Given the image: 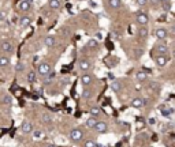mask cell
<instances>
[{
	"mask_svg": "<svg viewBox=\"0 0 175 147\" xmlns=\"http://www.w3.org/2000/svg\"><path fill=\"white\" fill-rule=\"evenodd\" d=\"M21 131H22V134H30L33 131L32 123H29V121H23L22 125H21Z\"/></svg>",
	"mask_w": 175,
	"mask_h": 147,
	"instance_id": "cell-12",
	"label": "cell"
},
{
	"mask_svg": "<svg viewBox=\"0 0 175 147\" xmlns=\"http://www.w3.org/2000/svg\"><path fill=\"white\" fill-rule=\"evenodd\" d=\"M97 147H105V146H103V144H97Z\"/></svg>",
	"mask_w": 175,
	"mask_h": 147,
	"instance_id": "cell-38",
	"label": "cell"
},
{
	"mask_svg": "<svg viewBox=\"0 0 175 147\" xmlns=\"http://www.w3.org/2000/svg\"><path fill=\"white\" fill-rule=\"evenodd\" d=\"M19 25H21L22 27L30 26V25H32V18H30V16H26V15L21 16V19H19Z\"/></svg>",
	"mask_w": 175,
	"mask_h": 147,
	"instance_id": "cell-15",
	"label": "cell"
},
{
	"mask_svg": "<svg viewBox=\"0 0 175 147\" xmlns=\"http://www.w3.org/2000/svg\"><path fill=\"white\" fill-rule=\"evenodd\" d=\"M34 79H36V74L32 71V72H29V75H27V80L32 83V82H34Z\"/></svg>",
	"mask_w": 175,
	"mask_h": 147,
	"instance_id": "cell-32",
	"label": "cell"
},
{
	"mask_svg": "<svg viewBox=\"0 0 175 147\" xmlns=\"http://www.w3.org/2000/svg\"><path fill=\"white\" fill-rule=\"evenodd\" d=\"M136 19H137V23L141 25V26H146L149 23V16L148 14H145L144 11H138L136 14Z\"/></svg>",
	"mask_w": 175,
	"mask_h": 147,
	"instance_id": "cell-3",
	"label": "cell"
},
{
	"mask_svg": "<svg viewBox=\"0 0 175 147\" xmlns=\"http://www.w3.org/2000/svg\"><path fill=\"white\" fill-rule=\"evenodd\" d=\"M90 116H93V117H98V116L101 115V109L97 108V106H93V108H90Z\"/></svg>",
	"mask_w": 175,
	"mask_h": 147,
	"instance_id": "cell-23",
	"label": "cell"
},
{
	"mask_svg": "<svg viewBox=\"0 0 175 147\" xmlns=\"http://www.w3.org/2000/svg\"><path fill=\"white\" fill-rule=\"evenodd\" d=\"M41 120H42V123H45V124H51V123H52V117H51V115H49V113H47V112L41 116Z\"/></svg>",
	"mask_w": 175,
	"mask_h": 147,
	"instance_id": "cell-24",
	"label": "cell"
},
{
	"mask_svg": "<svg viewBox=\"0 0 175 147\" xmlns=\"http://www.w3.org/2000/svg\"><path fill=\"white\" fill-rule=\"evenodd\" d=\"M93 93L90 90H88V88H85V90L82 91V98H85V100H89V98H92Z\"/></svg>",
	"mask_w": 175,
	"mask_h": 147,
	"instance_id": "cell-28",
	"label": "cell"
},
{
	"mask_svg": "<svg viewBox=\"0 0 175 147\" xmlns=\"http://www.w3.org/2000/svg\"><path fill=\"white\" fill-rule=\"evenodd\" d=\"M108 6H110V8H114V10H118L122 7V0H107Z\"/></svg>",
	"mask_w": 175,
	"mask_h": 147,
	"instance_id": "cell-16",
	"label": "cell"
},
{
	"mask_svg": "<svg viewBox=\"0 0 175 147\" xmlns=\"http://www.w3.org/2000/svg\"><path fill=\"white\" fill-rule=\"evenodd\" d=\"M23 70H25V64H23V63H18V64L15 65V71H17V72H22Z\"/></svg>",
	"mask_w": 175,
	"mask_h": 147,
	"instance_id": "cell-30",
	"label": "cell"
},
{
	"mask_svg": "<svg viewBox=\"0 0 175 147\" xmlns=\"http://www.w3.org/2000/svg\"><path fill=\"white\" fill-rule=\"evenodd\" d=\"M44 45H45L47 48L55 46V45H56V38H55V35H52V34L47 35V37L44 38Z\"/></svg>",
	"mask_w": 175,
	"mask_h": 147,
	"instance_id": "cell-10",
	"label": "cell"
},
{
	"mask_svg": "<svg viewBox=\"0 0 175 147\" xmlns=\"http://www.w3.org/2000/svg\"><path fill=\"white\" fill-rule=\"evenodd\" d=\"M2 102H3L4 105H11V102H12L11 95H4L3 100H2Z\"/></svg>",
	"mask_w": 175,
	"mask_h": 147,
	"instance_id": "cell-29",
	"label": "cell"
},
{
	"mask_svg": "<svg viewBox=\"0 0 175 147\" xmlns=\"http://www.w3.org/2000/svg\"><path fill=\"white\" fill-rule=\"evenodd\" d=\"M83 147H97V143H96L93 139H88V140H85V143H83Z\"/></svg>",
	"mask_w": 175,
	"mask_h": 147,
	"instance_id": "cell-27",
	"label": "cell"
},
{
	"mask_svg": "<svg viewBox=\"0 0 175 147\" xmlns=\"http://www.w3.org/2000/svg\"><path fill=\"white\" fill-rule=\"evenodd\" d=\"M48 6L51 10H59L62 7V3L60 0H48Z\"/></svg>",
	"mask_w": 175,
	"mask_h": 147,
	"instance_id": "cell-17",
	"label": "cell"
},
{
	"mask_svg": "<svg viewBox=\"0 0 175 147\" xmlns=\"http://www.w3.org/2000/svg\"><path fill=\"white\" fill-rule=\"evenodd\" d=\"M136 3L138 7H145L148 4V0H136Z\"/></svg>",
	"mask_w": 175,
	"mask_h": 147,
	"instance_id": "cell-31",
	"label": "cell"
},
{
	"mask_svg": "<svg viewBox=\"0 0 175 147\" xmlns=\"http://www.w3.org/2000/svg\"><path fill=\"white\" fill-rule=\"evenodd\" d=\"M7 18V14L4 11H0V22H4Z\"/></svg>",
	"mask_w": 175,
	"mask_h": 147,
	"instance_id": "cell-33",
	"label": "cell"
},
{
	"mask_svg": "<svg viewBox=\"0 0 175 147\" xmlns=\"http://www.w3.org/2000/svg\"><path fill=\"white\" fill-rule=\"evenodd\" d=\"M33 135H34V138H40V136H41V131H34Z\"/></svg>",
	"mask_w": 175,
	"mask_h": 147,
	"instance_id": "cell-34",
	"label": "cell"
},
{
	"mask_svg": "<svg viewBox=\"0 0 175 147\" xmlns=\"http://www.w3.org/2000/svg\"><path fill=\"white\" fill-rule=\"evenodd\" d=\"M78 68H80L81 71H83V72H88V71L92 68V63L88 59H81L80 62H78Z\"/></svg>",
	"mask_w": 175,
	"mask_h": 147,
	"instance_id": "cell-6",
	"label": "cell"
},
{
	"mask_svg": "<svg viewBox=\"0 0 175 147\" xmlns=\"http://www.w3.org/2000/svg\"><path fill=\"white\" fill-rule=\"evenodd\" d=\"M161 3H166V2H171V0H160Z\"/></svg>",
	"mask_w": 175,
	"mask_h": 147,
	"instance_id": "cell-37",
	"label": "cell"
},
{
	"mask_svg": "<svg viewBox=\"0 0 175 147\" xmlns=\"http://www.w3.org/2000/svg\"><path fill=\"white\" fill-rule=\"evenodd\" d=\"M171 32H172V33H174V34H175V25H174V26L171 27Z\"/></svg>",
	"mask_w": 175,
	"mask_h": 147,
	"instance_id": "cell-35",
	"label": "cell"
},
{
	"mask_svg": "<svg viewBox=\"0 0 175 147\" xmlns=\"http://www.w3.org/2000/svg\"><path fill=\"white\" fill-rule=\"evenodd\" d=\"M55 76H56V74L55 72H51L49 75H47V76H45V80H44V85H49V83L54 80Z\"/></svg>",
	"mask_w": 175,
	"mask_h": 147,
	"instance_id": "cell-26",
	"label": "cell"
},
{
	"mask_svg": "<svg viewBox=\"0 0 175 147\" xmlns=\"http://www.w3.org/2000/svg\"><path fill=\"white\" fill-rule=\"evenodd\" d=\"M95 130L97 131L98 134H105V132H107V130H108V125H107L105 121H98V123L96 124Z\"/></svg>",
	"mask_w": 175,
	"mask_h": 147,
	"instance_id": "cell-11",
	"label": "cell"
},
{
	"mask_svg": "<svg viewBox=\"0 0 175 147\" xmlns=\"http://www.w3.org/2000/svg\"><path fill=\"white\" fill-rule=\"evenodd\" d=\"M155 50H156L157 55H167V53H168V46H167L166 44L157 42L156 46H155Z\"/></svg>",
	"mask_w": 175,
	"mask_h": 147,
	"instance_id": "cell-8",
	"label": "cell"
},
{
	"mask_svg": "<svg viewBox=\"0 0 175 147\" xmlns=\"http://www.w3.org/2000/svg\"><path fill=\"white\" fill-rule=\"evenodd\" d=\"M81 83H82V86L88 87V86H90L93 83V76L90 74H83L82 76H81Z\"/></svg>",
	"mask_w": 175,
	"mask_h": 147,
	"instance_id": "cell-9",
	"label": "cell"
},
{
	"mask_svg": "<svg viewBox=\"0 0 175 147\" xmlns=\"http://www.w3.org/2000/svg\"><path fill=\"white\" fill-rule=\"evenodd\" d=\"M51 72H52V67H51L49 63L42 62V63H40L39 67H37V74H39L40 76H42V78H45L47 75H49Z\"/></svg>",
	"mask_w": 175,
	"mask_h": 147,
	"instance_id": "cell-1",
	"label": "cell"
},
{
	"mask_svg": "<svg viewBox=\"0 0 175 147\" xmlns=\"http://www.w3.org/2000/svg\"><path fill=\"white\" fill-rule=\"evenodd\" d=\"M111 90L115 91V93H119V91L122 90V83L119 82V80H114V82L111 83Z\"/></svg>",
	"mask_w": 175,
	"mask_h": 147,
	"instance_id": "cell-20",
	"label": "cell"
},
{
	"mask_svg": "<svg viewBox=\"0 0 175 147\" xmlns=\"http://www.w3.org/2000/svg\"><path fill=\"white\" fill-rule=\"evenodd\" d=\"M32 8V2H29V0H22L21 3H19V10L23 12L29 11V10Z\"/></svg>",
	"mask_w": 175,
	"mask_h": 147,
	"instance_id": "cell-14",
	"label": "cell"
},
{
	"mask_svg": "<svg viewBox=\"0 0 175 147\" xmlns=\"http://www.w3.org/2000/svg\"><path fill=\"white\" fill-rule=\"evenodd\" d=\"M146 104V100H142V98H133L131 100V106L133 108H141V106H144Z\"/></svg>",
	"mask_w": 175,
	"mask_h": 147,
	"instance_id": "cell-13",
	"label": "cell"
},
{
	"mask_svg": "<svg viewBox=\"0 0 175 147\" xmlns=\"http://www.w3.org/2000/svg\"><path fill=\"white\" fill-rule=\"evenodd\" d=\"M10 65V59L7 56H0V68L8 67Z\"/></svg>",
	"mask_w": 175,
	"mask_h": 147,
	"instance_id": "cell-22",
	"label": "cell"
},
{
	"mask_svg": "<svg viewBox=\"0 0 175 147\" xmlns=\"http://www.w3.org/2000/svg\"><path fill=\"white\" fill-rule=\"evenodd\" d=\"M0 49L7 55H11V53H14V45L11 41H2L0 42Z\"/></svg>",
	"mask_w": 175,
	"mask_h": 147,
	"instance_id": "cell-4",
	"label": "cell"
},
{
	"mask_svg": "<svg viewBox=\"0 0 175 147\" xmlns=\"http://www.w3.org/2000/svg\"><path fill=\"white\" fill-rule=\"evenodd\" d=\"M98 123V120H97V117H93V116H90L88 120H86V123H85V125L88 127V128H95L96 127V124Z\"/></svg>",
	"mask_w": 175,
	"mask_h": 147,
	"instance_id": "cell-18",
	"label": "cell"
},
{
	"mask_svg": "<svg viewBox=\"0 0 175 147\" xmlns=\"http://www.w3.org/2000/svg\"><path fill=\"white\" fill-rule=\"evenodd\" d=\"M86 46L89 48V49H96V48L98 46V42L96 41V40H89L88 44H86Z\"/></svg>",
	"mask_w": 175,
	"mask_h": 147,
	"instance_id": "cell-25",
	"label": "cell"
},
{
	"mask_svg": "<svg viewBox=\"0 0 175 147\" xmlns=\"http://www.w3.org/2000/svg\"><path fill=\"white\" fill-rule=\"evenodd\" d=\"M136 79L138 80V82H145V80L148 79V74H146L145 71H138V72L136 74Z\"/></svg>",
	"mask_w": 175,
	"mask_h": 147,
	"instance_id": "cell-19",
	"label": "cell"
},
{
	"mask_svg": "<svg viewBox=\"0 0 175 147\" xmlns=\"http://www.w3.org/2000/svg\"><path fill=\"white\" fill-rule=\"evenodd\" d=\"M148 34H149V30H148V27H146V26H141L138 29V35H139V37L145 38V37H148Z\"/></svg>",
	"mask_w": 175,
	"mask_h": 147,
	"instance_id": "cell-21",
	"label": "cell"
},
{
	"mask_svg": "<svg viewBox=\"0 0 175 147\" xmlns=\"http://www.w3.org/2000/svg\"><path fill=\"white\" fill-rule=\"evenodd\" d=\"M82 138H83V131L81 130V128H74V130H71V132H70V139H71L74 143L81 142Z\"/></svg>",
	"mask_w": 175,
	"mask_h": 147,
	"instance_id": "cell-2",
	"label": "cell"
},
{
	"mask_svg": "<svg viewBox=\"0 0 175 147\" xmlns=\"http://www.w3.org/2000/svg\"><path fill=\"white\" fill-rule=\"evenodd\" d=\"M155 35H156V38L159 40V41H164V40L168 37V30L163 29V27H160V29H156V32H155Z\"/></svg>",
	"mask_w": 175,
	"mask_h": 147,
	"instance_id": "cell-7",
	"label": "cell"
},
{
	"mask_svg": "<svg viewBox=\"0 0 175 147\" xmlns=\"http://www.w3.org/2000/svg\"><path fill=\"white\" fill-rule=\"evenodd\" d=\"M47 147H58V146H56V144H48Z\"/></svg>",
	"mask_w": 175,
	"mask_h": 147,
	"instance_id": "cell-36",
	"label": "cell"
},
{
	"mask_svg": "<svg viewBox=\"0 0 175 147\" xmlns=\"http://www.w3.org/2000/svg\"><path fill=\"white\" fill-rule=\"evenodd\" d=\"M155 63H156V65L159 68L166 67L167 63H168V56H167V55H157V56L155 57Z\"/></svg>",
	"mask_w": 175,
	"mask_h": 147,
	"instance_id": "cell-5",
	"label": "cell"
}]
</instances>
